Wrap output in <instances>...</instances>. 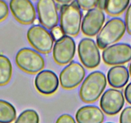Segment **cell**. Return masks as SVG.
I'll return each instance as SVG.
<instances>
[{
	"label": "cell",
	"instance_id": "obj_1",
	"mask_svg": "<svg viewBox=\"0 0 131 123\" xmlns=\"http://www.w3.org/2000/svg\"><path fill=\"white\" fill-rule=\"evenodd\" d=\"M82 13L77 1L62 5L60 8V28L63 35L76 37L81 28Z\"/></svg>",
	"mask_w": 131,
	"mask_h": 123
},
{
	"label": "cell",
	"instance_id": "obj_2",
	"mask_svg": "<svg viewBox=\"0 0 131 123\" xmlns=\"http://www.w3.org/2000/svg\"><path fill=\"white\" fill-rule=\"evenodd\" d=\"M107 85L105 75L100 71H94L89 74L82 83L79 96L86 103L95 102L101 96Z\"/></svg>",
	"mask_w": 131,
	"mask_h": 123
},
{
	"label": "cell",
	"instance_id": "obj_3",
	"mask_svg": "<svg viewBox=\"0 0 131 123\" xmlns=\"http://www.w3.org/2000/svg\"><path fill=\"white\" fill-rule=\"evenodd\" d=\"M125 31V24L122 19L115 17L109 20L97 35V46L105 50L119 41L124 35Z\"/></svg>",
	"mask_w": 131,
	"mask_h": 123
},
{
	"label": "cell",
	"instance_id": "obj_4",
	"mask_svg": "<svg viewBox=\"0 0 131 123\" xmlns=\"http://www.w3.org/2000/svg\"><path fill=\"white\" fill-rule=\"evenodd\" d=\"M16 63L19 68L30 74L39 73L45 66V59L41 54L28 47L21 49L17 52Z\"/></svg>",
	"mask_w": 131,
	"mask_h": 123
},
{
	"label": "cell",
	"instance_id": "obj_5",
	"mask_svg": "<svg viewBox=\"0 0 131 123\" xmlns=\"http://www.w3.org/2000/svg\"><path fill=\"white\" fill-rule=\"evenodd\" d=\"M27 39L31 46L41 53H49L53 47L54 40L50 32L39 24L34 25L28 29Z\"/></svg>",
	"mask_w": 131,
	"mask_h": 123
},
{
	"label": "cell",
	"instance_id": "obj_6",
	"mask_svg": "<svg viewBox=\"0 0 131 123\" xmlns=\"http://www.w3.org/2000/svg\"><path fill=\"white\" fill-rule=\"evenodd\" d=\"M78 54L82 64L88 69H94L101 61L100 51L94 40L84 38L78 45Z\"/></svg>",
	"mask_w": 131,
	"mask_h": 123
},
{
	"label": "cell",
	"instance_id": "obj_7",
	"mask_svg": "<svg viewBox=\"0 0 131 123\" xmlns=\"http://www.w3.org/2000/svg\"><path fill=\"white\" fill-rule=\"evenodd\" d=\"M102 59L108 66H120L131 60V46L116 43L109 46L102 52Z\"/></svg>",
	"mask_w": 131,
	"mask_h": 123
},
{
	"label": "cell",
	"instance_id": "obj_8",
	"mask_svg": "<svg viewBox=\"0 0 131 123\" xmlns=\"http://www.w3.org/2000/svg\"><path fill=\"white\" fill-rule=\"evenodd\" d=\"M76 44L71 37L64 35L55 41L53 47V57L60 66L70 63L75 56Z\"/></svg>",
	"mask_w": 131,
	"mask_h": 123
},
{
	"label": "cell",
	"instance_id": "obj_9",
	"mask_svg": "<svg viewBox=\"0 0 131 123\" xmlns=\"http://www.w3.org/2000/svg\"><path fill=\"white\" fill-rule=\"evenodd\" d=\"M85 76L84 67L78 62L72 61L62 70L59 81L63 89H73L82 82Z\"/></svg>",
	"mask_w": 131,
	"mask_h": 123
},
{
	"label": "cell",
	"instance_id": "obj_10",
	"mask_svg": "<svg viewBox=\"0 0 131 123\" xmlns=\"http://www.w3.org/2000/svg\"><path fill=\"white\" fill-rule=\"evenodd\" d=\"M36 7L39 21L43 27L52 30L57 26L59 18L56 2L53 0H39Z\"/></svg>",
	"mask_w": 131,
	"mask_h": 123
},
{
	"label": "cell",
	"instance_id": "obj_11",
	"mask_svg": "<svg viewBox=\"0 0 131 123\" xmlns=\"http://www.w3.org/2000/svg\"><path fill=\"white\" fill-rule=\"evenodd\" d=\"M125 97L121 90L109 89L103 94L100 98V106L105 114L110 116L118 114L123 107Z\"/></svg>",
	"mask_w": 131,
	"mask_h": 123
},
{
	"label": "cell",
	"instance_id": "obj_12",
	"mask_svg": "<svg viewBox=\"0 0 131 123\" xmlns=\"http://www.w3.org/2000/svg\"><path fill=\"white\" fill-rule=\"evenodd\" d=\"M105 19V14L102 10L98 7L89 10L82 21V32L86 36L94 37L102 30Z\"/></svg>",
	"mask_w": 131,
	"mask_h": 123
},
{
	"label": "cell",
	"instance_id": "obj_13",
	"mask_svg": "<svg viewBox=\"0 0 131 123\" xmlns=\"http://www.w3.org/2000/svg\"><path fill=\"white\" fill-rule=\"evenodd\" d=\"M9 7L12 15L18 22L30 24L36 21V8L29 0H11Z\"/></svg>",
	"mask_w": 131,
	"mask_h": 123
},
{
	"label": "cell",
	"instance_id": "obj_14",
	"mask_svg": "<svg viewBox=\"0 0 131 123\" xmlns=\"http://www.w3.org/2000/svg\"><path fill=\"white\" fill-rule=\"evenodd\" d=\"M34 83L37 91L45 96L53 94L59 85L58 76L50 70H42L39 72L35 78Z\"/></svg>",
	"mask_w": 131,
	"mask_h": 123
},
{
	"label": "cell",
	"instance_id": "obj_15",
	"mask_svg": "<svg viewBox=\"0 0 131 123\" xmlns=\"http://www.w3.org/2000/svg\"><path fill=\"white\" fill-rule=\"evenodd\" d=\"M104 114L96 106L87 105L80 108L75 114L77 123H102Z\"/></svg>",
	"mask_w": 131,
	"mask_h": 123
},
{
	"label": "cell",
	"instance_id": "obj_16",
	"mask_svg": "<svg viewBox=\"0 0 131 123\" xmlns=\"http://www.w3.org/2000/svg\"><path fill=\"white\" fill-rule=\"evenodd\" d=\"M107 82L109 85L115 89L124 87L129 80V72L124 66H115L108 71Z\"/></svg>",
	"mask_w": 131,
	"mask_h": 123
},
{
	"label": "cell",
	"instance_id": "obj_17",
	"mask_svg": "<svg viewBox=\"0 0 131 123\" xmlns=\"http://www.w3.org/2000/svg\"><path fill=\"white\" fill-rule=\"evenodd\" d=\"M129 0H105L104 10L111 16L122 14L129 5Z\"/></svg>",
	"mask_w": 131,
	"mask_h": 123
},
{
	"label": "cell",
	"instance_id": "obj_18",
	"mask_svg": "<svg viewBox=\"0 0 131 123\" xmlns=\"http://www.w3.org/2000/svg\"><path fill=\"white\" fill-rule=\"evenodd\" d=\"M12 75V66L7 56L0 54V86H4L10 81Z\"/></svg>",
	"mask_w": 131,
	"mask_h": 123
},
{
	"label": "cell",
	"instance_id": "obj_19",
	"mask_svg": "<svg viewBox=\"0 0 131 123\" xmlns=\"http://www.w3.org/2000/svg\"><path fill=\"white\" fill-rule=\"evenodd\" d=\"M14 106L8 101L0 100V123H12L16 119Z\"/></svg>",
	"mask_w": 131,
	"mask_h": 123
},
{
	"label": "cell",
	"instance_id": "obj_20",
	"mask_svg": "<svg viewBox=\"0 0 131 123\" xmlns=\"http://www.w3.org/2000/svg\"><path fill=\"white\" fill-rule=\"evenodd\" d=\"M14 123H39V116L36 110L28 109L21 112Z\"/></svg>",
	"mask_w": 131,
	"mask_h": 123
},
{
	"label": "cell",
	"instance_id": "obj_21",
	"mask_svg": "<svg viewBox=\"0 0 131 123\" xmlns=\"http://www.w3.org/2000/svg\"><path fill=\"white\" fill-rule=\"evenodd\" d=\"M77 2L80 8H82L85 10H89L92 8L96 7L98 1L97 0H77Z\"/></svg>",
	"mask_w": 131,
	"mask_h": 123
},
{
	"label": "cell",
	"instance_id": "obj_22",
	"mask_svg": "<svg viewBox=\"0 0 131 123\" xmlns=\"http://www.w3.org/2000/svg\"><path fill=\"white\" fill-rule=\"evenodd\" d=\"M119 123H131V106H127L122 110L119 116Z\"/></svg>",
	"mask_w": 131,
	"mask_h": 123
},
{
	"label": "cell",
	"instance_id": "obj_23",
	"mask_svg": "<svg viewBox=\"0 0 131 123\" xmlns=\"http://www.w3.org/2000/svg\"><path fill=\"white\" fill-rule=\"evenodd\" d=\"M9 9L7 3L3 0H0V22L3 21L8 17Z\"/></svg>",
	"mask_w": 131,
	"mask_h": 123
},
{
	"label": "cell",
	"instance_id": "obj_24",
	"mask_svg": "<svg viewBox=\"0 0 131 123\" xmlns=\"http://www.w3.org/2000/svg\"><path fill=\"white\" fill-rule=\"evenodd\" d=\"M125 24L126 30L127 32L131 35V3L128 5L125 14Z\"/></svg>",
	"mask_w": 131,
	"mask_h": 123
},
{
	"label": "cell",
	"instance_id": "obj_25",
	"mask_svg": "<svg viewBox=\"0 0 131 123\" xmlns=\"http://www.w3.org/2000/svg\"><path fill=\"white\" fill-rule=\"evenodd\" d=\"M55 123H76V122L70 114H62L59 117Z\"/></svg>",
	"mask_w": 131,
	"mask_h": 123
},
{
	"label": "cell",
	"instance_id": "obj_26",
	"mask_svg": "<svg viewBox=\"0 0 131 123\" xmlns=\"http://www.w3.org/2000/svg\"><path fill=\"white\" fill-rule=\"evenodd\" d=\"M51 36H52L53 39L54 41H57L59 39L61 38L64 35H63L61 29L59 26H57V27L54 28L53 29H52L50 32Z\"/></svg>",
	"mask_w": 131,
	"mask_h": 123
},
{
	"label": "cell",
	"instance_id": "obj_27",
	"mask_svg": "<svg viewBox=\"0 0 131 123\" xmlns=\"http://www.w3.org/2000/svg\"><path fill=\"white\" fill-rule=\"evenodd\" d=\"M125 98L128 104L131 105V82L129 83L124 90Z\"/></svg>",
	"mask_w": 131,
	"mask_h": 123
},
{
	"label": "cell",
	"instance_id": "obj_28",
	"mask_svg": "<svg viewBox=\"0 0 131 123\" xmlns=\"http://www.w3.org/2000/svg\"><path fill=\"white\" fill-rule=\"evenodd\" d=\"M105 0H101V1H98V4H97L96 7L98 8H100L101 10H104V7H105Z\"/></svg>",
	"mask_w": 131,
	"mask_h": 123
},
{
	"label": "cell",
	"instance_id": "obj_29",
	"mask_svg": "<svg viewBox=\"0 0 131 123\" xmlns=\"http://www.w3.org/2000/svg\"><path fill=\"white\" fill-rule=\"evenodd\" d=\"M128 72H129L130 75V76H131V62L129 65V71H128Z\"/></svg>",
	"mask_w": 131,
	"mask_h": 123
},
{
	"label": "cell",
	"instance_id": "obj_30",
	"mask_svg": "<svg viewBox=\"0 0 131 123\" xmlns=\"http://www.w3.org/2000/svg\"><path fill=\"white\" fill-rule=\"evenodd\" d=\"M106 123H112V122H106Z\"/></svg>",
	"mask_w": 131,
	"mask_h": 123
}]
</instances>
